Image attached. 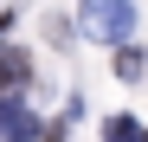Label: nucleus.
Here are the masks:
<instances>
[{"label": "nucleus", "mask_w": 148, "mask_h": 142, "mask_svg": "<svg viewBox=\"0 0 148 142\" xmlns=\"http://www.w3.org/2000/svg\"><path fill=\"white\" fill-rule=\"evenodd\" d=\"M84 26L103 39H122L129 32V0H84Z\"/></svg>", "instance_id": "nucleus-1"}]
</instances>
